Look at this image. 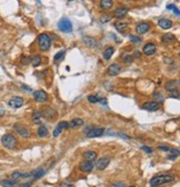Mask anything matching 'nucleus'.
I'll return each instance as SVG.
<instances>
[{"instance_id": "obj_1", "label": "nucleus", "mask_w": 180, "mask_h": 187, "mask_svg": "<svg viewBox=\"0 0 180 187\" xmlns=\"http://www.w3.org/2000/svg\"><path fill=\"white\" fill-rule=\"evenodd\" d=\"M175 179V177L170 174H160V175H157V176H154L149 182V185L151 187H157L160 186V185H164L166 183L172 182Z\"/></svg>"}, {"instance_id": "obj_2", "label": "nucleus", "mask_w": 180, "mask_h": 187, "mask_svg": "<svg viewBox=\"0 0 180 187\" xmlns=\"http://www.w3.org/2000/svg\"><path fill=\"white\" fill-rule=\"evenodd\" d=\"M1 143L8 149H15L16 147H17V139L11 134H6V135H4V136L1 137Z\"/></svg>"}, {"instance_id": "obj_3", "label": "nucleus", "mask_w": 180, "mask_h": 187, "mask_svg": "<svg viewBox=\"0 0 180 187\" xmlns=\"http://www.w3.org/2000/svg\"><path fill=\"white\" fill-rule=\"evenodd\" d=\"M38 44H39V47L42 50L47 51L49 50L50 46H51V39L47 34H41L38 37Z\"/></svg>"}, {"instance_id": "obj_4", "label": "nucleus", "mask_w": 180, "mask_h": 187, "mask_svg": "<svg viewBox=\"0 0 180 187\" xmlns=\"http://www.w3.org/2000/svg\"><path fill=\"white\" fill-rule=\"evenodd\" d=\"M58 28L60 31L66 32V34H70L72 31V24L68 18H61L58 22Z\"/></svg>"}, {"instance_id": "obj_5", "label": "nucleus", "mask_w": 180, "mask_h": 187, "mask_svg": "<svg viewBox=\"0 0 180 187\" xmlns=\"http://www.w3.org/2000/svg\"><path fill=\"white\" fill-rule=\"evenodd\" d=\"M14 129L19 134L22 138H29L30 137V132L29 129H27V127H25L21 124H15L14 125Z\"/></svg>"}, {"instance_id": "obj_6", "label": "nucleus", "mask_w": 180, "mask_h": 187, "mask_svg": "<svg viewBox=\"0 0 180 187\" xmlns=\"http://www.w3.org/2000/svg\"><path fill=\"white\" fill-rule=\"evenodd\" d=\"M105 134V129L104 128H92V129H89L87 132V137L88 138H95V137H100Z\"/></svg>"}, {"instance_id": "obj_7", "label": "nucleus", "mask_w": 180, "mask_h": 187, "mask_svg": "<svg viewBox=\"0 0 180 187\" xmlns=\"http://www.w3.org/2000/svg\"><path fill=\"white\" fill-rule=\"evenodd\" d=\"M142 108L148 111H156L160 108V102L157 101H147L142 105Z\"/></svg>"}, {"instance_id": "obj_8", "label": "nucleus", "mask_w": 180, "mask_h": 187, "mask_svg": "<svg viewBox=\"0 0 180 187\" xmlns=\"http://www.w3.org/2000/svg\"><path fill=\"white\" fill-rule=\"evenodd\" d=\"M24 98L21 97H12L9 101H8V105H9L11 108H20V107L24 105Z\"/></svg>"}, {"instance_id": "obj_9", "label": "nucleus", "mask_w": 180, "mask_h": 187, "mask_svg": "<svg viewBox=\"0 0 180 187\" xmlns=\"http://www.w3.org/2000/svg\"><path fill=\"white\" fill-rule=\"evenodd\" d=\"M34 98L38 102H44L48 99V94L45 90H36L34 92Z\"/></svg>"}, {"instance_id": "obj_10", "label": "nucleus", "mask_w": 180, "mask_h": 187, "mask_svg": "<svg viewBox=\"0 0 180 187\" xmlns=\"http://www.w3.org/2000/svg\"><path fill=\"white\" fill-rule=\"evenodd\" d=\"M109 163H110L109 157H102V158H100L99 160L97 162L96 167H97V169H99V171H104V169H106L107 166L109 165Z\"/></svg>"}, {"instance_id": "obj_11", "label": "nucleus", "mask_w": 180, "mask_h": 187, "mask_svg": "<svg viewBox=\"0 0 180 187\" xmlns=\"http://www.w3.org/2000/svg\"><path fill=\"white\" fill-rule=\"evenodd\" d=\"M94 166H95L94 162H87L86 160V162H82L79 165V169L84 173H90L94 169Z\"/></svg>"}, {"instance_id": "obj_12", "label": "nucleus", "mask_w": 180, "mask_h": 187, "mask_svg": "<svg viewBox=\"0 0 180 187\" xmlns=\"http://www.w3.org/2000/svg\"><path fill=\"white\" fill-rule=\"evenodd\" d=\"M64 128H67V129H68V128H69V124H68L67 121H60L59 124L56 126L55 130H54V137L59 136Z\"/></svg>"}, {"instance_id": "obj_13", "label": "nucleus", "mask_w": 180, "mask_h": 187, "mask_svg": "<svg viewBox=\"0 0 180 187\" xmlns=\"http://www.w3.org/2000/svg\"><path fill=\"white\" fill-rule=\"evenodd\" d=\"M149 29L150 25L147 24V22H141V24H139V25L136 27V31H137L138 35H144L147 31H149Z\"/></svg>"}, {"instance_id": "obj_14", "label": "nucleus", "mask_w": 180, "mask_h": 187, "mask_svg": "<svg viewBox=\"0 0 180 187\" xmlns=\"http://www.w3.org/2000/svg\"><path fill=\"white\" fill-rule=\"evenodd\" d=\"M156 50H157V47H156L155 44H147V45L144 47V49H142L144 54L147 56L154 55L156 52Z\"/></svg>"}, {"instance_id": "obj_15", "label": "nucleus", "mask_w": 180, "mask_h": 187, "mask_svg": "<svg viewBox=\"0 0 180 187\" xmlns=\"http://www.w3.org/2000/svg\"><path fill=\"white\" fill-rule=\"evenodd\" d=\"M158 25H159L160 28H162V29L167 30V29H170V28L172 27V21L170 20V19L161 18V19H159V21H158Z\"/></svg>"}, {"instance_id": "obj_16", "label": "nucleus", "mask_w": 180, "mask_h": 187, "mask_svg": "<svg viewBox=\"0 0 180 187\" xmlns=\"http://www.w3.org/2000/svg\"><path fill=\"white\" fill-rule=\"evenodd\" d=\"M120 70H121V68H120L119 65H117V64H112V65H110V67L108 68V75L111 76V77L117 76V75L120 72Z\"/></svg>"}, {"instance_id": "obj_17", "label": "nucleus", "mask_w": 180, "mask_h": 187, "mask_svg": "<svg viewBox=\"0 0 180 187\" xmlns=\"http://www.w3.org/2000/svg\"><path fill=\"white\" fill-rule=\"evenodd\" d=\"M179 86V81L178 80H170L166 84V90L168 91H175Z\"/></svg>"}, {"instance_id": "obj_18", "label": "nucleus", "mask_w": 180, "mask_h": 187, "mask_svg": "<svg viewBox=\"0 0 180 187\" xmlns=\"http://www.w3.org/2000/svg\"><path fill=\"white\" fill-rule=\"evenodd\" d=\"M40 114H41V116H44L47 119H51V118H54L56 116V111L52 108H49V107L46 108L45 110L42 111V112H40Z\"/></svg>"}, {"instance_id": "obj_19", "label": "nucleus", "mask_w": 180, "mask_h": 187, "mask_svg": "<svg viewBox=\"0 0 180 187\" xmlns=\"http://www.w3.org/2000/svg\"><path fill=\"white\" fill-rule=\"evenodd\" d=\"M84 42L86 44V46H88L89 48H96L97 47V40L92 37H84Z\"/></svg>"}, {"instance_id": "obj_20", "label": "nucleus", "mask_w": 180, "mask_h": 187, "mask_svg": "<svg viewBox=\"0 0 180 187\" xmlns=\"http://www.w3.org/2000/svg\"><path fill=\"white\" fill-rule=\"evenodd\" d=\"M114 2L112 0H100V8L104 10H109L112 8Z\"/></svg>"}, {"instance_id": "obj_21", "label": "nucleus", "mask_w": 180, "mask_h": 187, "mask_svg": "<svg viewBox=\"0 0 180 187\" xmlns=\"http://www.w3.org/2000/svg\"><path fill=\"white\" fill-rule=\"evenodd\" d=\"M127 14H128V9L125 8V7H120V8H118V9L115 10L114 16H115L116 18H122V17H125Z\"/></svg>"}, {"instance_id": "obj_22", "label": "nucleus", "mask_w": 180, "mask_h": 187, "mask_svg": "<svg viewBox=\"0 0 180 187\" xmlns=\"http://www.w3.org/2000/svg\"><path fill=\"white\" fill-rule=\"evenodd\" d=\"M84 157L87 162H95V159L97 158V154L92 150H88L84 154Z\"/></svg>"}, {"instance_id": "obj_23", "label": "nucleus", "mask_w": 180, "mask_h": 187, "mask_svg": "<svg viewBox=\"0 0 180 187\" xmlns=\"http://www.w3.org/2000/svg\"><path fill=\"white\" fill-rule=\"evenodd\" d=\"M114 52H115V48L114 47H108L104 51V58H105L106 60H109L110 58H111V56L114 55Z\"/></svg>"}, {"instance_id": "obj_24", "label": "nucleus", "mask_w": 180, "mask_h": 187, "mask_svg": "<svg viewBox=\"0 0 180 187\" xmlns=\"http://www.w3.org/2000/svg\"><path fill=\"white\" fill-rule=\"evenodd\" d=\"M115 27L119 32H122V31H125L128 28V24L127 22H116Z\"/></svg>"}, {"instance_id": "obj_25", "label": "nucleus", "mask_w": 180, "mask_h": 187, "mask_svg": "<svg viewBox=\"0 0 180 187\" xmlns=\"http://www.w3.org/2000/svg\"><path fill=\"white\" fill-rule=\"evenodd\" d=\"M82 124H84V120H82L81 118H76V119H72V120H71V123L69 124V127L75 128V127L81 126Z\"/></svg>"}, {"instance_id": "obj_26", "label": "nucleus", "mask_w": 180, "mask_h": 187, "mask_svg": "<svg viewBox=\"0 0 180 187\" xmlns=\"http://www.w3.org/2000/svg\"><path fill=\"white\" fill-rule=\"evenodd\" d=\"M30 61H31V64H32V66L34 67H38L41 64V57L40 56H35V57H31L30 58Z\"/></svg>"}, {"instance_id": "obj_27", "label": "nucleus", "mask_w": 180, "mask_h": 187, "mask_svg": "<svg viewBox=\"0 0 180 187\" xmlns=\"http://www.w3.org/2000/svg\"><path fill=\"white\" fill-rule=\"evenodd\" d=\"M44 174H45V171L42 168H38V169H36L35 172H32V177L35 179H38V178L44 176Z\"/></svg>"}, {"instance_id": "obj_28", "label": "nucleus", "mask_w": 180, "mask_h": 187, "mask_svg": "<svg viewBox=\"0 0 180 187\" xmlns=\"http://www.w3.org/2000/svg\"><path fill=\"white\" fill-rule=\"evenodd\" d=\"M16 185V181L15 179H12V181H10V179H4V181H1V186L4 187H12Z\"/></svg>"}, {"instance_id": "obj_29", "label": "nucleus", "mask_w": 180, "mask_h": 187, "mask_svg": "<svg viewBox=\"0 0 180 187\" xmlns=\"http://www.w3.org/2000/svg\"><path fill=\"white\" fill-rule=\"evenodd\" d=\"M32 120H34L35 124H41V114H40L39 111H34Z\"/></svg>"}, {"instance_id": "obj_30", "label": "nucleus", "mask_w": 180, "mask_h": 187, "mask_svg": "<svg viewBox=\"0 0 180 187\" xmlns=\"http://www.w3.org/2000/svg\"><path fill=\"white\" fill-rule=\"evenodd\" d=\"M47 135H48V129H47L45 126H40L39 128H38V136L44 138V137H46Z\"/></svg>"}, {"instance_id": "obj_31", "label": "nucleus", "mask_w": 180, "mask_h": 187, "mask_svg": "<svg viewBox=\"0 0 180 187\" xmlns=\"http://www.w3.org/2000/svg\"><path fill=\"white\" fill-rule=\"evenodd\" d=\"M162 40L165 41V42H174L176 40V37L172 34H166L162 37Z\"/></svg>"}, {"instance_id": "obj_32", "label": "nucleus", "mask_w": 180, "mask_h": 187, "mask_svg": "<svg viewBox=\"0 0 180 187\" xmlns=\"http://www.w3.org/2000/svg\"><path fill=\"white\" fill-rule=\"evenodd\" d=\"M65 54H66V51L65 50H61L60 52H58L57 55L55 56V61H58V60H61L64 57H65Z\"/></svg>"}, {"instance_id": "obj_33", "label": "nucleus", "mask_w": 180, "mask_h": 187, "mask_svg": "<svg viewBox=\"0 0 180 187\" xmlns=\"http://www.w3.org/2000/svg\"><path fill=\"white\" fill-rule=\"evenodd\" d=\"M129 39L132 41L134 44H140V42H141V39H140L139 37H136V36H132V35L129 36Z\"/></svg>"}, {"instance_id": "obj_34", "label": "nucleus", "mask_w": 180, "mask_h": 187, "mask_svg": "<svg viewBox=\"0 0 180 187\" xmlns=\"http://www.w3.org/2000/svg\"><path fill=\"white\" fill-rule=\"evenodd\" d=\"M152 96H154V98L157 100V102H161V101L164 100V97L160 95V92H155Z\"/></svg>"}, {"instance_id": "obj_35", "label": "nucleus", "mask_w": 180, "mask_h": 187, "mask_svg": "<svg viewBox=\"0 0 180 187\" xmlns=\"http://www.w3.org/2000/svg\"><path fill=\"white\" fill-rule=\"evenodd\" d=\"M88 100H89L90 102H92V104H96V102L99 101V98L97 96H89L88 97Z\"/></svg>"}, {"instance_id": "obj_36", "label": "nucleus", "mask_w": 180, "mask_h": 187, "mask_svg": "<svg viewBox=\"0 0 180 187\" xmlns=\"http://www.w3.org/2000/svg\"><path fill=\"white\" fill-rule=\"evenodd\" d=\"M110 19H111V17H109V16H101V18H100V21L101 22H107V21H110Z\"/></svg>"}, {"instance_id": "obj_37", "label": "nucleus", "mask_w": 180, "mask_h": 187, "mask_svg": "<svg viewBox=\"0 0 180 187\" xmlns=\"http://www.w3.org/2000/svg\"><path fill=\"white\" fill-rule=\"evenodd\" d=\"M124 61H125L126 64H130V62L132 61V56H129V55L125 56V58H124Z\"/></svg>"}, {"instance_id": "obj_38", "label": "nucleus", "mask_w": 180, "mask_h": 187, "mask_svg": "<svg viewBox=\"0 0 180 187\" xmlns=\"http://www.w3.org/2000/svg\"><path fill=\"white\" fill-rule=\"evenodd\" d=\"M21 175H22L21 173H19V172H15L14 174H12V179H15V181H17L18 178H20V177H21Z\"/></svg>"}, {"instance_id": "obj_39", "label": "nucleus", "mask_w": 180, "mask_h": 187, "mask_svg": "<svg viewBox=\"0 0 180 187\" xmlns=\"http://www.w3.org/2000/svg\"><path fill=\"white\" fill-rule=\"evenodd\" d=\"M111 187H126L125 183H121V182H117L115 184H112Z\"/></svg>"}, {"instance_id": "obj_40", "label": "nucleus", "mask_w": 180, "mask_h": 187, "mask_svg": "<svg viewBox=\"0 0 180 187\" xmlns=\"http://www.w3.org/2000/svg\"><path fill=\"white\" fill-rule=\"evenodd\" d=\"M21 62L24 64V65H28L30 62V59L28 57H22V59H21Z\"/></svg>"}, {"instance_id": "obj_41", "label": "nucleus", "mask_w": 180, "mask_h": 187, "mask_svg": "<svg viewBox=\"0 0 180 187\" xmlns=\"http://www.w3.org/2000/svg\"><path fill=\"white\" fill-rule=\"evenodd\" d=\"M141 149H142V150H145L146 153H148V154H151V153H152V150L150 149L149 147H147V146H142L141 147Z\"/></svg>"}, {"instance_id": "obj_42", "label": "nucleus", "mask_w": 180, "mask_h": 187, "mask_svg": "<svg viewBox=\"0 0 180 187\" xmlns=\"http://www.w3.org/2000/svg\"><path fill=\"white\" fill-rule=\"evenodd\" d=\"M5 112H6L5 108H4V106H2L1 104H0V118H1V117L5 115Z\"/></svg>"}, {"instance_id": "obj_43", "label": "nucleus", "mask_w": 180, "mask_h": 187, "mask_svg": "<svg viewBox=\"0 0 180 187\" xmlns=\"http://www.w3.org/2000/svg\"><path fill=\"white\" fill-rule=\"evenodd\" d=\"M160 150H164V152H169L170 150V147H167V146H159L158 147Z\"/></svg>"}, {"instance_id": "obj_44", "label": "nucleus", "mask_w": 180, "mask_h": 187, "mask_svg": "<svg viewBox=\"0 0 180 187\" xmlns=\"http://www.w3.org/2000/svg\"><path fill=\"white\" fill-rule=\"evenodd\" d=\"M31 185H32V183L28 182V183H25V184H21L19 187H31Z\"/></svg>"}, {"instance_id": "obj_45", "label": "nucleus", "mask_w": 180, "mask_h": 187, "mask_svg": "<svg viewBox=\"0 0 180 187\" xmlns=\"http://www.w3.org/2000/svg\"><path fill=\"white\" fill-rule=\"evenodd\" d=\"M140 56H141V54H140V51L136 50L135 54H134V56H132V58H140Z\"/></svg>"}, {"instance_id": "obj_46", "label": "nucleus", "mask_w": 180, "mask_h": 187, "mask_svg": "<svg viewBox=\"0 0 180 187\" xmlns=\"http://www.w3.org/2000/svg\"><path fill=\"white\" fill-rule=\"evenodd\" d=\"M60 187H75V186L70 185L68 183H61V184H60Z\"/></svg>"}, {"instance_id": "obj_47", "label": "nucleus", "mask_w": 180, "mask_h": 187, "mask_svg": "<svg viewBox=\"0 0 180 187\" xmlns=\"http://www.w3.org/2000/svg\"><path fill=\"white\" fill-rule=\"evenodd\" d=\"M172 10H174V12L176 14V16H179V9H178L176 6L174 7V8H172Z\"/></svg>"}, {"instance_id": "obj_48", "label": "nucleus", "mask_w": 180, "mask_h": 187, "mask_svg": "<svg viewBox=\"0 0 180 187\" xmlns=\"http://www.w3.org/2000/svg\"><path fill=\"white\" fill-rule=\"evenodd\" d=\"M22 88H25V89H27V90H31V89H30L29 87H27V86H25V85H24V86H22Z\"/></svg>"}, {"instance_id": "obj_49", "label": "nucleus", "mask_w": 180, "mask_h": 187, "mask_svg": "<svg viewBox=\"0 0 180 187\" xmlns=\"http://www.w3.org/2000/svg\"><path fill=\"white\" fill-rule=\"evenodd\" d=\"M100 101H101V104H105V105L107 104V100H106V99H102V100H100Z\"/></svg>"}, {"instance_id": "obj_50", "label": "nucleus", "mask_w": 180, "mask_h": 187, "mask_svg": "<svg viewBox=\"0 0 180 187\" xmlns=\"http://www.w3.org/2000/svg\"><path fill=\"white\" fill-rule=\"evenodd\" d=\"M131 187H135V186H131Z\"/></svg>"}]
</instances>
